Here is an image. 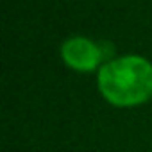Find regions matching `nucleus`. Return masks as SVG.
Returning a JSON list of instances; mask_svg holds the SVG:
<instances>
[{
  "mask_svg": "<svg viewBox=\"0 0 152 152\" xmlns=\"http://www.w3.org/2000/svg\"><path fill=\"white\" fill-rule=\"evenodd\" d=\"M61 54L68 66L81 70V72L93 70L102 59L100 48L86 38H72V39L64 41Z\"/></svg>",
  "mask_w": 152,
  "mask_h": 152,
  "instance_id": "f03ea898",
  "label": "nucleus"
},
{
  "mask_svg": "<svg viewBox=\"0 0 152 152\" xmlns=\"http://www.w3.org/2000/svg\"><path fill=\"white\" fill-rule=\"evenodd\" d=\"M97 79L104 99L118 107L140 106L152 97V64L140 56L106 63Z\"/></svg>",
  "mask_w": 152,
  "mask_h": 152,
  "instance_id": "f257e3e1",
  "label": "nucleus"
}]
</instances>
